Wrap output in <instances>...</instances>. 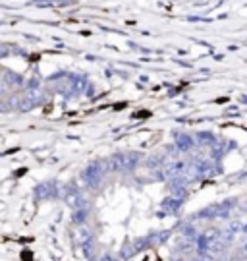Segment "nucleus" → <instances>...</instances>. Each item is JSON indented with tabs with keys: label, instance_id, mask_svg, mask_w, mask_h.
Segmentation results:
<instances>
[{
	"label": "nucleus",
	"instance_id": "obj_2",
	"mask_svg": "<svg viewBox=\"0 0 247 261\" xmlns=\"http://www.w3.org/2000/svg\"><path fill=\"white\" fill-rule=\"evenodd\" d=\"M102 172L104 170H100V162H95L85 170V178H87L89 184H97L100 180V176H102Z\"/></svg>",
	"mask_w": 247,
	"mask_h": 261
},
{
	"label": "nucleus",
	"instance_id": "obj_1",
	"mask_svg": "<svg viewBox=\"0 0 247 261\" xmlns=\"http://www.w3.org/2000/svg\"><path fill=\"white\" fill-rule=\"evenodd\" d=\"M137 162V155L135 153H128V155H112L106 161V168L116 172V170H130L133 168Z\"/></svg>",
	"mask_w": 247,
	"mask_h": 261
},
{
	"label": "nucleus",
	"instance_id": "obj_3",
	"mask_svg": "<svg viewBox=\"0 0 247 261\" xmlns=\"http://www.w3.org/2000/svg\"><path fill=\"white\" fill-rule=\"evenodd\" d=\"M8 47H4V45H0V56H6V54H8Z\"/></svg>",
	"mask_w": 247,
	"mask_h": 261
}]
</instances>
